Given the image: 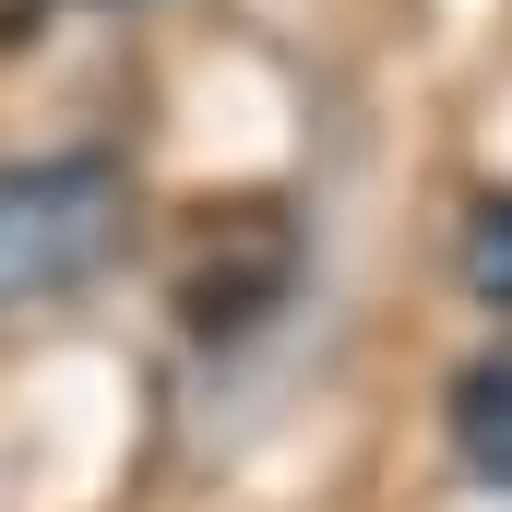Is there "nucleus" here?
Returning a JSON list of instances; mask_svg holds the SVG:
<instances>
[{
  "instance_id": "f03ea898",
  "label": "nucleus",
  "mask_w": 512,
  "mask_h": 512,
  "mask_svg": "<svg viewBox=\"0 0 512 512\" xmlns=\"http://www.w3.org/2000/svg\"><path fill=\"white\" fill-rule=\"evenodd\" d=\"M286 286H298V227L274 203H227L203 227L191 274H179V322L191 334H251L262 310H286Z\"/></svg>"
},
{
  "instance_id": "f257e3e1",
  "label": "nucleus",
  "mask_w": 512,
  "mask_h": 512,
  "mask_svg": "<svg viewBox=\"0 0 512 512\" xmlns=\"http://www.w3.org/2000/svg\"><path fill=\"white\" fill-rule=\"evenodd\" d=\"M131 227V179L108 155H24L0 167V310L84 286Z\"/></svg>"
},
{
  "instance_id": "20e7f679",
  "label": "nucleus",
  "mask_w": 512,
  "mask_h": 512,
  "mask_svg": "<svg viewBox=\"0 0 512 512\" xmlns=\"http://www.w3.org/2000/svg\"><path fill=\"white\" fill-rule=\"evenodd\" d=\"M465 274H477V298H489V310H512V191L477 203V227H465Z\"/></svg>"
},
{
  "instance_id": "7ed1b4c3",
  "label": "nucleus",
  "mask_w": 512,
  "mask_h": 512,
  "mask_svg": "<svg viewBox=\"0 0 512 512\" xmlns=\"http://www.w3.org/2000/svg\"><path fill=\"white\" fill-rule=\"evenodd\" d=\"M453 441H465L477 477H501V489H512V358H489V370L453 382Z\"/></svg>"
}]
</instances>
